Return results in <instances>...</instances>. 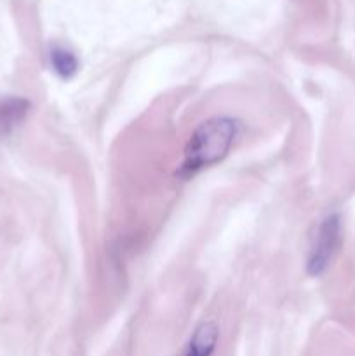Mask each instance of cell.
Returning a JSON list of instances; mask_svg holds the SVG:
<instances>
[{"instance_id":"1","label":"cell","mask_w":355,"mask_h":356,"mask_svg":"<svg viewBox=\"0 0 355 356\" xmlns=\"http://www.w3.org/2000/svg\"><path fill=\"white\" fill-rule=\"evenodd\" d=\"M242 134V122L228 115H216L200 122L184 145L183 160L178 169L181 179H190L198 172L218 165L228 156Z\"/></svg>"},{"instance_id":"2","label":"cell","mask_w":355,"mask_h":356,"mask_svg":"<svg viewBox=\"0 0 355 356\" xmlns=\"http://www.w3.org/2000/svg\"><path fill=\"white\" fill-rule=\"evenodd\" d=\"M343 243V221L338 212H329L315 225L306 256V273L310 277H322Z\"/></svg>"},{"instance_id":"3","label":"cell","mask_w":355,"mask_h":356,"mask_svg":"<svg viewBox=\"0 0 355 356\" xmlns=\"http://www.w3.org/2000/svg\"><path fill=\"white\" fill-rule=\"evenodd\" d=\"M219 343V327L212 320L198 323L181 356H212Z\"/></svg>"},{"instance_id":"4","label":"cell","mask_w":355,"mask_h":356,"mask_svg":"<svg viewBox=\"0 0 355 356\" xmlns=\"http://www.w3.org/2000/svg\"><path fill=\"white\" fill-rule=\"evenodd\" d=\"M49 66L61 80H72L79 73V58L65 45H52L49 49Z\"/></svg>"},{"instance_id":"5","label":"cell","mask_w":355,"mask_h":356,"mask_svg":"<svg viewBox=\"0 0 355 356\" xmlns=\"http://www.w3.org/2000/svg\"><path fill=\"white\" fill-rule=\"evenodd\" d=\"M28 111V101L19 99V97H13L0 104V127L10 129L16 124L23 120V117Z\"/></svg>"}]
</instances>
